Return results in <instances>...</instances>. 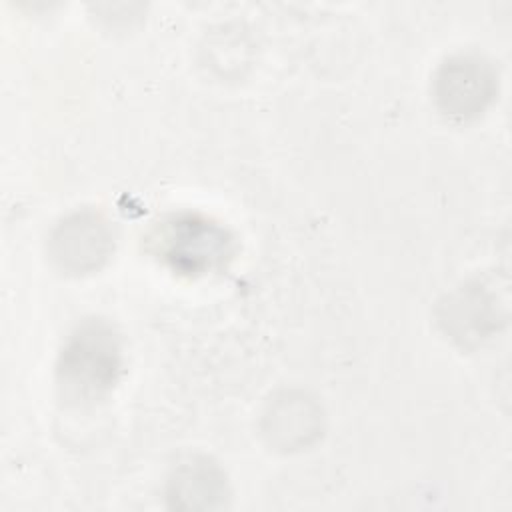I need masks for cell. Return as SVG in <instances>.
<instances>
[{
	"mask_svg": "<svg viewBox=\"0 0 512 512\" xmlns=\"http://www.w3.org/2000/svg\"><path fill=\"white\" fill-rule=\"evenodd\" d=\"M122 370V346L114 328L104 320H84L66 338L56 382L64 400L74 404L100 400L116 384Z\"/></svg>",
	"mask_w": 512,
	"mask_h": 512,
	"instance_id": "1",
	"label": "cell"
},
{
	"mask_svg": "<svg viewBox=\"0 0 512 512\" xmlns=\"http://www.w3.org/2000/svg\"><path fill=\"white\" fill-rule=\"evenodd\" d=\"M262 432L278 450H298L322 434V410L300 390L276 394L262 416Z\"/></svg>",
	"mask_w": 512,
	"mask_h": 512,
	"instance_id": "5",
	"label": "cell"
},
{
	"mask_svg": "<svg viewBox=\"0 0 512 512\" xmlns=\"http://www.w3.org/2000/svg\"><path fill=\"white\" fill-rule=\"evenodd\" d=\"M172 508L212 510L226 504L228 482L222 468L208 456H188L176 464L166 482Z\"/></svg>",
	"mask_w": 512,
	"mask_h": 512,
	"instance_id": "6",
	"label": "cell"
},
{
	"mask_svg": "<svg viewBox=\"0 0 512 512\" xmlns=\"http://www.w3.org/2000/svg\"><path fill=\"white\" fill-rule=\"evenodd\" d=\"M148 250L180 274H208L234 254L232 234L218 222L190 212L170 214L146 236Z\"/></svg>",
	"mask_w": 512,
	"mask_h": 512,
	"instance_id": "2",
	"label": "cell"
},
{
	"mask_svg": "<svg viewBox=\"0 0 512 512\" xmlns=\"http://www.w3.org/2000/svg\"><path fill=\"white\" fill-rule=\"evenodd\" d=\"M496 88L494 68L476 54L448 58L434 76V100L438 108L458 120L478 116L492 102Z\"/></svg>",
	"mask_w": 512,
	"mask_h": 512,
	"instance_id": "4",
	"label": "cell"
},
{
	"mask_svg": "<svg viewBox=\"0 0 512 512\" xmlns=\"http://www.w3.org/2000/svg\"><path fill=\"white\" fill-rule=\"evenodd\" d=\"M114 248L110 222L94 210H78L62 218L48 236L50 260L68 274L98 270Z\"/></svg>",
	"mask_w": 512,
	"mask_h": 512,
	"instance_id": "3",
	"label": "cell"
}]
</instances>
